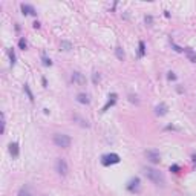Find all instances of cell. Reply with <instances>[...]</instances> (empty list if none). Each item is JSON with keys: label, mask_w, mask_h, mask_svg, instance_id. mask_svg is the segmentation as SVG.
I'll list each match as a JSON object with an SVG mask.
<instances>
[{"label": "cell", "mask_w": 196, "mask_h": 196, "mask_svg": "<svg viewBox=\"0 0 196 196\" xmlns=\"http://www.w3.org/2000/svg\"><path fill=\"white\" fill-rule=\"evenodd\" d=\"M143 172H144V175L147 176V179H149V181H152L155 185L164 187L165 179H164V175H162L159 170H156V169H153V167H144V169H143Z\"/></svg>", "instance_id": "obj_1"}, {"label": "cell", "mask_w": 196, "mask_h": 196, "mask_svg": "<svg viewBox=\"0 0 196 196\" xmlns=\"http://www.w3.org/2000/svg\"><path fill=\"white\" fill-rule=\"evenodd\" d=\"M52 141H54V144H55L57 147H61V149L71 147V143H72L71 136L66 135V133H55L54 138H52Z\"/></svg>", "instance_id": "obj_2"}, {"label": "cell", "mask_w": 196, "mask_h": 196, "mask_svg": "<svg viewBox=\"0 0 196 196\" xmlns=\"http://www.w3.org/2000/svg\"><path fill=\"white\" fill-rule=\"evenodd\" d=\"M55 170H57V173H58L60 176H66V175L69 173V165H67L66 159L58 158V159L55 161Z\"/></svg>", "instance_id": "obj_3"}, {"label": "cell", "mask_w": 196, "mask_h": 196, "mask_svg": "<svg viewBox=\"0 0 196 196\" xmlns=\"http://www.w3.org/2000/svg\"><path fill=\"white\" fill-rule=\"evenodd\" d=\"M118 162H120V156L117 153H107V155H103V158H101L103 165H114Z\"/></svg>", "instance_id": "obj_4"}, {"label": "cell", "mask_w": 196, "mask_h": 196, "mask_svg": "<svg viewBox=\"0 0 196 196\" xmlns=\"http://www.w3.org/2000/svg\"><path fill=\"white\" fill-rule=\"evenodd\" d=\"M146 156H147V159L152 164H159V161H161V155H159L158 150H147L146 152Z\"/></svg>", "instance_id": "obj_5"}, {"label": "cell", "mask_w": 196, "mask_h": 196, "mask_svg": "<svg viewBox=\"0 0 196 196\" xmlns=\"http://www.w3.org/2000/svg\"><path fill=\"white\" fill-rule=\"evenodd\" d=\"M71 80H72V83H74V84H78V86H83V84H86V77H84L81 72H77V71L72 74Z\"/></svg>", "instance_id": "obj_6"}, {"label": "cell", "mask_w": 196, "mask_h": 196, "mask_svg": "<svg viewBox=\"0 0 196 196\" xmlns=\"http://www.w3.org/2000/svg\"><path fill=\"white\" fill-rule=\"evenodd\" d=\"M127 190L129 191H140V178H132L127 184Z\"/></svg>", "instance_id": "obj_7"}, {"label": "cell", "mask_w": 196, "mask_h": 196, "mask_svg": "<svg viewBox=\"0 0 196 196\" xmlns=\"http://www.w3.org/2000/svg\"><path fill=\"white\" fill-rule=\"evenodd\" d=\"M20 8H22L23 16H35V14H37L35 9H34V6H31V5H25V3H23Z\"/></svg>", "instance_id": "obj_8"}, {"label": "cell", "mask_w": 196, "mask_h": 196, "mask_svg": "<svg viewBox=\"0 0 196 196\" xmlns=\"http://www.w3.org/2000/svg\"><path fill=\"white\" fill-rule=\"evenodd\" d=\"M167 111H169V107H167V104H164V103H161V104H158V106L155 107V112H156V115H159V117L165 115Z\"/></svg>", "instance_id": "obj_9"}, {"label": "cell", "mask_w": 196, "mask_h": 196, "mask_svg": "<svg viewBox=\"0 0 196 196\" xmlns=\"http://www.w3.org/2000/svg\"><path fill=\"white\" fill-rule=\"evenodd\" d=\"M184 52H185L187 58H188L191 63H196V52H194L191 48H184Z\"/></svg>", "instance_id": "obj_10"}, {"label": "cell", "mask_w": 196, "mask_h": 196, "mask_svg": "<svg viewBox=\"0 0 196 196\" xmlns=\"http://www.w3.org/2000/svg\"><path fill=\"white\" fill-rule=\"evenodd\" d=\"M9 153L13 155V158H17V156H19L20 150H19V144H17V143H11V144H9Z\"/></svg>", "instance_id": "obj_11"}, {"label": "cell", "mask_w": 196, "mask_h": 196, "mask_svg": "<svg viewBox=\"0 0 196 196\" xmlns=\"http://www.w3.org/2000/svg\"><path fill=\"white\" fill-rule=\"evenodd\" d=\"M77 101L81 103V104H89V103H90L87 93H78V95H77Z\"/></svg>", "instance_id": "obj_12"}, {"label": "cell", "mask_w": 196, "mask_h": 196, "mask_svg": "<svg viewBox=\"0 0 196 196\" xmlns=\"http://www.w3.org/2000/svg\"><path fill=\"white\" fill-rule=\"evenodd\" d=\"M111 98H112V100H109V101H107V104L103 107V111H101V112H106L111 106H114V104L117 103V93H112V95H111Z\"/></svg>", "instance_id": "obj_13"}, {"label": "cell", "mask_w": 196, "mask_h": 196, "mask_svg": "<svg viewBox=\"0 0 196 196\" xmlns=\"http://www.w3.org/2000/svg\"><path fill=\"white\" fill-rule=\"evenodd\" d=\"M60 46H61L63 51H71V49H72V43H71V42H66V40H63Z\"/></svg>", "instance_id": "obj_14"}, {"label": "cell", "mask_w": 196, "mask_h": 196, "mask_svg": "<svg viewBox=\"0 0 196 196\" xmlns=\"http://www.w3.org/2000/svg\"><path fill=\"white\" fill-rule=\"evenodd\" d=\"M23 89H25V92H26V95H28V98L31 101H34V95H32V92H31V89H29V84H25L23 86Z\"/></svg>", "instance_id": "obj_15"}, {"label": "cell", "mask_w": 196, "mask_h": 196, "mask_svg": "<svg viewBox=\"0 0 196 196\" xmlns=\"http://www.w3.org/2000/svg\"><path fill=\"white\" fill-rule=\"evenodd\" d=\"M115 55H117V58L118 60H123L124 58V52H123V49L118 46V48H115Z\"/></svg>", "instance_id": "obj_16"}, {"label": "cell", "mask_w": 196, "mask_h": 196, "mask_svg": "<svg viewBox=\"0 0 196 196\" xmlns=\"http://www.w3.org/2000/svg\"><path fill=\"white\" fill-rule=\"evenodd\" d=\"M19 196H32V194L29 193V190H28L26 187H23V188H20V191H19Z\"/></svg>", "instance_id": "obj_17"}, {"label": "cell", "mask_w": 196, "mask_h": 196, "mask_svg": "<svg viewBox=\"0 0 196 196\" xmlns=\"http://www.w3.org/2000/svg\"><path fill=\"white\" fill-rule=\"evenodd\" d=\"M8 55H9L11 64H16V54H14V51H13V49H9V51H8Z\"/></svg>", "instance_id": "obj_18"}, {"label": "cell", "mask_w": 196, "mask_h": 196, "mask_svg": "<svg viewBox=\"0 0 196 196\" xmlns=\"http://www.w3.org/2000/svg\"><path fill=\"white\" fill-rule=\"evenodd\" d=\"M92 81H93V84H98V83H100V74H98V72H93Z\"/></svg>", "instance_id": "obj_19"}, {"label": "cell", "mask_w": 196, "mask_h": 196, "mask_svg": "<svg viewBox=\"0 0 196 196\" xmlns=\"http://www.w3.org/2000/svg\"><path fill=\"white\" fill-rule=\"evenodd\" d=\"M19 46H20V49H23V51H25V49H26V46H28L26 40H25V38H20V40H19Z\"/></svg>", "instance_id": "obj_20"}, {"label": "cell", "mask_w": 196, "mask_h": 196, "mask_svg": "<svg viewBox=\"0 0 196 196\" xmlns=\"http://www.w3.org/2000/svg\"><path fill=\"white\" fill-rule=\"evenodd\" d=\"M144 54H146V46L143 42H140V57H143Z\"/></svg>", "instance_id": "obj_21"}, {"label": "cell", "mask_w": 196, "mask_h": 196, "mask_svg": "<svg viewBox=\"0 0 196 196\" xmlns=\"http://www.w3.org/2000/svg\"><path fill=\"white\" fill-rule=\"evenodd\" d=\"M5 127H6V120H5V114H2V133H5Z\"/></svg>", "instance_id": "obj_22"}, {"label": "cell", "mask_w": 196, "mask_h": 196, "mask_svg": "<svg viewBox=\"0 0 196 196\" xmlns=\"http://www.w3.org/2000/svg\"><path fill=\"white\" fill-rule=\"evenodd\" d=\"M42 60H43V64H45V66H51V64H52L51 58H48V57H45V55L42 57Z\"/></svg>", "instance_id": "obj_23"}, {"label": "cell", "mask_w": 196, "mask_h": 196, "mask_svg": "<svg viewBox=\"0 0 196 196\" xmlns=\"http://www.w3.org/2000/svg\"><path fill=\"white\" fill-rule=\"evenodd\" d=\"M75 120H78L83 127H89V123H87V121H84V120H81V118H78V117H75Z\"/></svg>", "instance_id": "obj_24"}, {"label": "cell", "mask_w": 196, "mask_h": 196, "mask_svg": "<svg viewBox=\"0 0 196 196\" xmlns=\"http://www.w3.org/2000/svg\"><path fill=\"white\" fill-rule=\"evenodd\" d=\"M170 170H172L173 173H178V172H179V165H172V167H170Z\"/></svg>", "instance_id": "obj_25"}, {"label": "cell", "mask_w": 196, "mask_h": 196, "mask_svg": "<svg viewBox=\"0 0 196 196\" xmlns=\"http://www.w3.org/2000/svg\"><path fill=\"white\" fill-rule=\"evenodd\" d=\"M144 20H146V23H147V25H152V22H153V19H152L150 16H147V17H146Z\"/></svg>", "instance_id": "obj_26"}, {"label": "cell", "mask_w": 196, "mask_h": 196, "mask_svg": "<svg viewBox=\"0 0 196 196\" xmlns=\"http://www.w3.org/2000/svg\"><path fill=\"white\" fill-rule=\"evenodd\" d=\"M167 77H169V80H176V75H175L173 72H169V75H167Z\"/></svg>", "instance_id": "obj_27"}, {"label": "cell", "mask_w": 196, "mask_h": 196, "mask_svg": "<svg viewBox=\"0 0 196 196\" xmlns=\"http://www.w3.org/2000/svg\"><path fill=\"white\" fill-rule=\"evenodd\" d=\"M129 98H130V101H132V103H136V104H138V103H140V101H138V100H136V96H133V95H130V96H129Z\"/></svg>", "instance_id": "obj_28"}, {"label": "cell", "mask_w": 196, "mask_h": 196, "mask_svg": "<svg viewBox=\"0 0 196 196\" xmlns=\"http://www.w3.org/2000/svg\"><path fill=\"white\" fill-rule=\"evenodd\" d=\"M34 28H35V29H38V28H40V23H38V22H35V23H34Z\"/></svg>", "instance_id": "obj_29"}]
</instances>
